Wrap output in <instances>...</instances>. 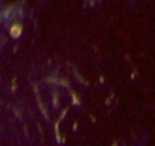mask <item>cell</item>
<instances>
[{
    "instance_id": "obj_1",
    "label": "cell",
    "mask_w": 155,
    "mask_h": 146,
    "mask_svg": "<svg viewBox=\"0 0 155 146\" xmlns=\"http://www.w3.org/2000/svg\"><path fill=\"white\" fill-rule=\"evenodd\" d=\"M22 32H23V28H22V26H21V25H18V23H14L12 27H10V30H9V35H10V37H13L14 40H17V38H19V37H21Z\"/></svg>"
},
{
    "instance_id": "obj_3",
    "label": "cell",
    "mask_w": 155,
    "mask_h": 146,
    "mask_svg": "<svg viewBox=\"0 0 155 146\" xmlns=\"http://www.w3.org/2000/svg\"><path fill=\"white\" fill-rule=\"evenodd\" d=\"M53 104H54L55 108H58V106H59V98H58L57 94H55L54 96H53Z\"/></svg>"
},
{
    "instance_id": "obj_4",
    "label": "cell",
    "mask_w": 155,
    "mask_h": 146,
    "mask_svg": "<svg viewBox=\"0 0 155 146\" xmlns=\"http://www.w3.org/2000/svg\"><path fill=\"white\" fill-rule=\"evenodd\" d=\"M12 86H13V87H12V90H15V88H17V86H15V78H14V83H13Z\"/></svg>"
},
{
    "instance_id": "obj_2",
    "label": "cell",
    "mask_w": 155,
    "mask_h": 146,
    "mask_svg": "<svg viewBox=\"0 0 155 146\" xmlns=\"http://www.w3.org/2000/svg\"><path fill=\"white\" fill-rule=\"evenodd\" d=\"M72 101H73L74 105H81V101L78 100V98H77V95L74 92H72Z\"/></svg>"
}]
</instances>
